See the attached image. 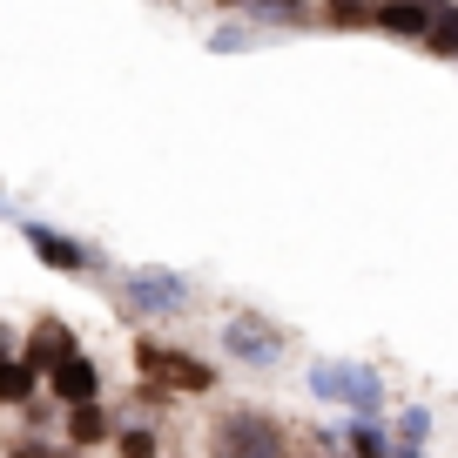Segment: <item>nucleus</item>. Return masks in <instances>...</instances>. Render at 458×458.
<instances>
[{"label":"nucleus","mask_w":458,"mask_h":458,"mask_svg":"<svg viewBox=\"0 0 458 458\" xmlns=\"http://www.w3.org/2000/svg\"><path fill=\"white\" fill-rule=\"evenodd\" d=\"M209 445H216V458H284L290 431L263 411H229V418H216Z\"/></svg>","instance_id":"f257e3e1"},{"label":"nucleus","mask_w":458,"mask_h":458,"mask_svg":"<svg viewBox=\"0 0 458 458\" xmlns=\"http://www.w3.org/2000/svg\"><path fill=\"white\" fill-rule=\"evenodd\" d=\"M135 364H142L148 377H162V385H175V391H209V364L202 358H182V351H162V344H135Z\"/></svg>","instance_id":"f03ea898"},{"label":"nucleus","mask_w":458,"mask_h":458,"mask_svg":"<svg viewBox=\"0 0 458 458\" xmlns=\"http://www.w3.org/2000/svg\"><path fill=\"white\" fill-rule=\"evenodd\" d=\"M47 385L61 391V404H95V364L88 358H61L55 371H47Z\"/></svg>","instance_id":"7ed1b4c3"},{"label":"nucleus","mask_w":458,"mask_h":458,"mask_svg":"<svg viewBox=\"0 0 458 458\" xmlns=\"http://www.w3.org/2000/svg\"><path fill=\"white\" fill-rule=\"evenodd\" d=\"M61 358H74V337H68L61 324H41V330H34V344H28V358H21V364H28L34 377H41V371H55Z\"/></svg>","instance_id":"20e7f679"},{"label":"nucleus","mask_w":458,"mask_h":458,"mask_svg":"<svg viewBox=\"0 0 458 458\" xmlns=\"http://www.w3.org/2000/svg\"><path fill=\"white\" fill-rule=\"evenodd\" d=\"M28 391H34V371L21 358H0V404H28Z\"/></svg>","instance_id":"39448f33"},{"label":"nucleus","mask_w":458,"mask_h":458,"mask_svg":"<svg viewBox=\"0 0 458 458\" xmlns=\"http://www.w3.org/2000/svg\"><path fill=\"white\" fill-rule=\"evenodd\" d=\"M385 28H398V34L431 28V0H398V7H385Z\"/></svg>","instance_id":"423d86ee"},{"label":"nucleus","mask_w":458,"mask_h":458,"mask_svg":"<svg viewBox=\"0 0 458 458\" xmlns=\"http://www.w3.org/2000/svg\"><path fill=\"white\" fill-rule=\"evenodd\" d=\"M68 431H74V445H101V438H108V418H101L95 404H74Z\"/></svg>","instance_id":"0eeeda50"},{"label":"nucleus","mask_w":458,"mask_h":458,"mask_svg":"<svg viewBox=\"0 0 458 458\" xmlns=\"http://www.w3.org/2000/svg\"><path fill=\"white\" fill-rule=\"evenodd\" d=\"M28 236H34V250H41L47 263H61V270H74V263H81V250L61 243V236H47V229H28Z\"/></svg>","instance_id":"6e6552de"},{"label":"nucleus","mask_w":458,"mask_h":458,"mask_svg":"<svg viewBox=\"0 0 458 458\" xmlns=\"http://www.w3.org/2000/svg\"><path fill=\"white\" fill-rule=\"evenodd\" d=\"M431 47H438V55H458V7H445V14H431Z\"/></svg>","instance_id":"1a4fd4ad"},{"label":"nucleus","mask_w":458,"mask_h":458,"mask_svg":"<svg viewBox=\"0 0 458 458\" xmlns=\"http://www.w3.org/2000/svg\"><path fill=\"white\" fill-rule=\"evenodd\" d=\"M7 458H74V452H61V445H47V438H21Z\"/></svg>","instance_id":"9d476101"},{"label":"nucleus","mask_w":458,"mask_h":458,"mask_svg":"<svg viewBox=\"0 0 458 458\" xmlns=\"http://www.w3.org/2000/svg\"><path fill=\"white\" fill-rule=\"evenodd\" d=\"M122 458H156V438H148V431H129V438H122Z\"/></svg>","instance_id":"9b49d317"},{"label":"nucleus","mask_w":458,"mask_h":458,"mask_svg":"<svg viewBox=\"0 0 458 458\" xmlns=\"http://www.w3.org/2000/svg\"><path fill=\"white\" fill-rule=\"evenodd\" d=\"M257 7H270V14H297V0H257Z\"/></svg>","instance_id":"f8f14e48"}]
</instances>
